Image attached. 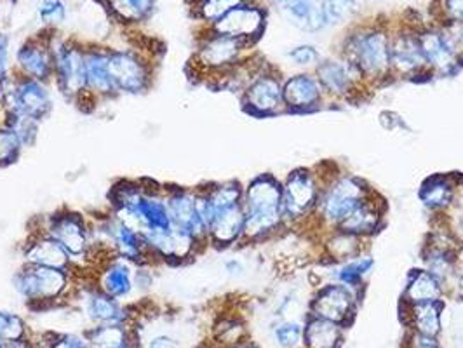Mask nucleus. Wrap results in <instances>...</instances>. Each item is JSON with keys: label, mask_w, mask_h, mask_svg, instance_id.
I'll list each match as a JSON object with an SVG mask.
<instances>
[{"label": "nucleus", "mask_w": 463, "mask_h": 348, "mask_svg": "<svg viewBox=\"0 0 463 348\" xmlns=\"http://www.w3.org/2000/svg\"><path fill=\"white\" fill-rule=\"evenodd\" d=\"M442 302L408 303L410 324L418 334L438 338L440 333Z\"/></svg>", "instance_id": "72a5a7b5"}, {"label": "nucleus", "mask_w": 463, "mask_h": 348, "mask_svg": "<svg viewBox=\"0 0 463 348\" xmlns=\"http://www.w3.org/2000/svg\"><path fill=\"white\" fill-rule=\"evenodd\" d=\"M24 148L18 136L4 124H0V169H7L18 163Z\"/></svg>", "instance_id": "58836bf2"}, {"label": "nucleus", "mask_w": 463, "mask_h": 348, "mask_svg": "<svg viewBox=\"0 0 463 348\" xmlns=\"http://www.w3.org/2000/svg\"><path fill=\"white\" fill-rule=\"evenodd\" d=\"M420 51L423 54L425 65L432 75H453L462 69L455 56L444 44L440 37L439 28L436 24H421L418 30Z\"/></svg>", "instance_id": "393cba45"}, {"label": "nucleus", "mask_w": 463, "mask_h": 348, "mask_svg": "<svg viewBox=\"0 0 463 348\" xmlns=\"http://www.w3.org/2000/svg\"><path fill=\"white\" fill-rule=\"evenodd\" d=\"M37 20L44 30H54L67 22V4L65 0H41L37 5Z\"/></svg>", "instance_id": "ea45409f"}, {"label": "nucleus", "mask_w": 463, "mask_h": 348, "mask_svg": "<svg viewBox=\"0 0 463 348\" xmlns=\"http://www.w3.org/2000/svg\"><path fill=\"white\" fill-rule=\"evenodd\" d=\"M2 124L7 126L18 136L24 150L33 148L37 145L41 136V126H43V122H39L37 118L18 114V112H5Z\"/></svg>", "instance_id": "c9c22d12"}, {"label": "nucleus", "mask_w": 463, "mask_h": 348, "mask_svg": "<svg viewBox=\"0 0 463 348\" xmlns=\"http://www.w3.org/2000/svg\"><path fill=\"white\" fill-rule=\"evenodd\" d=\"M16 77L14 73V56L11 51V37L0 30V88H7L13 79Z\"/></svg>", "instance_id": "a18cd8bd"}, {"label": "nucleus", "mask_w": 463, "mask_h": 348, "mask_svg": "<svg viewBox=\"0 0 463 348\" xmlns=\"http://www.w3.org/2000/svg\"><path fill=\"white\" fill-rule=\"evenodd\" d=\"M244 208V232L241 246L263 242L286 225L282 209V182L272 174H258L242 193Z\"/></svg>", "instance_id": "7ed1b4c3"}, {"label": "nucleus", "mask_w": 463, "mask_h": 348, "mask_svg": "<svg viewBox=\"0 0 463 348\" xmlns=\"http://www.w3.org/2000/svg\"><path fill=\"white\" fill-rule=\"evenodd\" d=\"M197 348H213V347H211V345H201V347H197Z\"/></svg>", "instance_id": "bf43d9fd"}, {"label": "nucleus", "mask_w": 463, "mask_h": 348, "mask_svg": "<svg viewBox=\"0 0 463 348\" xmlns=\"http://www.w3.org/2000/svg\"><path fill=\"white\" fill-rule=\"evenodd\" d=\"M244 0H194L190 9L194 11V18L206 24L211 28L213 24H218L229 11L235 5L242 4Z\"/></svg>", "instance_id": "4c0bfd02"}, {"label": "nucleus", "mask_w": 463, "mask_h": 348, "mask_svg": "<svg viewBox=\"0 0 463 348\" xmlns=\"http://www.w3.org/2000/svg\"><path fill=\"white\" fill-rule=\"evenodd\" d=\"M231 348H258L256 347L253 342H248V340H244V342H241V343H237V345H233Z\"/></svg>", "instance_id": "4d7b16f0"}, {"label": "nucleus", "mask_w": 463, "mask_h": 348, "mask_svg": "<svg viewBox=\"0 0 463 348\" xmlns=\"http://www.w3.org/2000/svg\"><path fill=\"white\" fill-rule=\"evenodd\" d=\"M2 348H35L33 343L30 342V338H24V340H16V342H9V343H4Z\"/></svg>", "instance_id": "5fc2aeb1"}, {"label": "nucleus", "mask_w": 463, "mask_h": 348, "mask_svg": "<svg viewBox=\"0 0 463 348\" xmlns=\"http://www.w3.org/2000/svg\"><path fill=\"white\" fill-rule=\"evenodd\" d=\"M225 270L231 274V276H237L242 272V265L237 261V259H231L225 263Z\"/></svg>", "instance_id": "6e6d98bb"}, {"label": "nucleus", "mask_w": 463, "mask_h": 348, "mask_svg": "<svg viewBox=\"0 0 463 348\" xmlns=\"http://www.w3.org/2000/svg\"><path fill=\"white\" fill-rule=\"evenodd\" d=\"M44 345L46 348H91L86 333H51L47 334Z\"/></svg>", "instance_id": "49530a36"}, {"label": "nucleus", "mask_w": 463, "mask_h": 348, "mask_svg": "<svg viewBox=\"0 0 463 348\" xmlns=\"http://www.w3.org/2000/svg\"><path fill=\"white\" fill-rule=\"evenodd\" d=\"M321 182V180H319ZM370 186L355 176L333 174L329 180L321 182V193L314 216L329 230H336L348 214L371 195Z\"/></svg>", "instance_id": "1a4fd4ad"}, {"label": "nucleus", "mask_w": 463, "mask_h": 348, "mask_svg": "<svg viewBox=\"0 0 463 348\" xmlns=\"http://www.w3.org/2000/svg\"><path fill=\"white\" fill-rule=\"evenodd\" d=\"M71 300L80 302L82 314L93 325L129 324L133 317L128 305L109 296L88 278L77 277V287Z\"/></svg>", "instance_id": "2eb2a0df"}, {"label": "nucleus", "mask_w": 463, "mask_h": 348, "mask_svg": "<svg viewBox=\"0 0 463 348\" xmlns=\"http://www.w3.org/2000/svg\"><path fill=\"white\" fill-rule=\"evenodd\" d=\"M145 240L157 267H184L208 249V246L197 240L192 233L175 225L163 232L145 235Z\"/></svg>", "instance_id": "ddd939ff"}, {"label": "nucleus", "mask_w": 463, "mask_h": 348, "mask_svg": "<svg viewBox=\"0 0 463 348\" xmlns=\"http://www.w3.org/2000/svg\"><path fill=\"white\" fill-rule=\"evenodd\" d=\"M2 118H4V93L0 88V124H2Z\"/></svg>", "instance_id": "13d9d810"}, {"label": "nucleus", "mask_w": 463, "mask_h": 348, "mask_svg": "<svg viewBox=\"0 0 463 348\" xmlns=\"http://www.w3.org/2000/svg\"><path fill=\"white\" fill-rule=\"evenodd\" d=\"M267 28V11L251 2H242L229 11L218 24H213L211 30L237 39L250 47H255Z\"/></svg>", "instance_id": "f3484780"}, {"label": "nucleus", "mask_w": 463, "mask_h": 348, "mask_svg": "<svg viewBox=\"0 0 463 348\" xmlns=\"http://www.w3.org/2000/svg\"><path fill=\"white\" fill-rule=\"evenodd\" d=\"M282 96L286 112L289 114H301V112H314L323 105L325 91L316 79V75L298 73L284 80L282 84Z\"/></svg>", "instance_id": "b1692460"}, {"label": "nucleus", "mask_w": 463, "mask_h": 348, "mask_svg": "<svg viewBox=\"0 0 463 348\" xmlns=\"http://www.w3.org/2000/svg\"><path fill=\"white\" fill-rule=\"evenodd\" d=\"M20 256H22V263L26 265L60 268V270L79 274L69 253L37 225L26 232V237L20 246Z\"/></svg>", "instance_id": "412c9836"}, {"label": "nucleus", "mask_w": 463, "mask_h": 348, "mask_svg": "<svg viewBox=\"0 0 463 348\" xmlns=\"http://www.w3.org/2000/svg\"><path fill=\"white\" fill-rule=\"evenodd\" d=\"M326 24H344L357 11L355 0H323Z\"/></svg>", "instance_id": "c03bdc74"}, {"label": "nucleus", "mask_w": 463, "mask_h": 348, "mask_svg": "<svg viewBox=\"0 0 463 348\" xmlns=\"http://www.w3.org/2000/svg\"><path fill=\"white\" fill-rule=\"evenodd\" d=\"M282 84L284 80L280 79L278 70L265 63L263 69L256 73L253 80L239 96L241 108L248 116L256 118L280 116L282 112H286Z\"/></svg>", "instance_id": "9b49d317"}, {"label": "nucleus", "mask_w": 463, "mask_h": 348, "mask_svg": "<svg viewBox=\"0 0 463 348\" xmlns=\"http://www.w3.org/2000/svg\"><path fill=\"white\" fill-rule=\"evenodd\" d=\"M214 340L222 348H231L244 342V324L237 319H223L214 327Z\"/></svg>", "instance_id": "79ce46f5"}, {"label": "nucleus", "mask_w": 463, "mask_h": 348, "mask_svg": "<svg viewBox=\"0 0 463 348\" xmlns=\"http://www.w3.org/2000/svg\"><path fill=\"white\" fill-rule=\"evenodd\" d=\"M289 60L295 65L300 67H316L321 61V56L317 52V49L314 46H298L289 51Z\"/></svg>", "instance_id": "8fccbe9b"}, {"label": "nucleus", "mask_w": 463, "mask_h": 348, "mask_svg": "<svg viewBox=\"0 0 463 348\" xmlns=\"http://www.w3.org/2000/svg\"><path fill=\"white\" fill-rule=\"evenodd\" d=\"M135 274L137 265L118 256H109L94 265L88 274L80 276V278L91 280L98 289L118 302H124L137 291Z\"/></svg>", "instance_id": "a211bd4d"}, {"label": "nucleus", "mask_w": 463, "mask_h": 348, "mask_svg": "<svg viewBox=\"0 0 463 348\" xmlns=\"http://www.w3.org/2000/svg\"><path fill=\"white\" fill-rule=\"evenodd\" d=\"M316 79L319 80L325 96L331 98H352L361 91L364 84L359 71L354 69L342 56L327 58L316 65Z\"/></svg>", "instance_id": "5701e85b"}, {"label": "nucleus", "mask_w": 463, "mask_h": 348, "mask_svg": "<svg viewBox=\"0 0 463 348\" xmlns=\"http://www.w3.org/2000/svg\"><path fill=\"white\" fill-rule=\"evenodd\" d=\"M439 28L440 37L449 52L455 56L458 65L463 67V24L446 22L436 24Z\"/></svg>", "instance_id": "37998d69"}, {"label": "nucleus", "mask_w": 463, "mask_h": 348, "mask_svg": "<svg viewBox=\"0 0 463 348\" xmlns=\"http://www.w3.org/2000/svg\"><path fill=\"white\" fill-rule=\"evenodd\" d=\"M91 348H133L135 334L129 324L93 325L86 331Z\"/></svg>", "instance_id": "473e14b6"}, {"label": "nucleus", "mask_w": 463, "mask_h": 348, "mask_svg": "<svg viewBox=\"0 0 463 348\" xmlns=\"http://www.w3.org/2000/svg\"><path fill=\"white\" fill-rule=\"evenodd\" d=\"M118 94L109 71L107 46L86 44V114L116 101Z\"/></svg>", "instance_id": "6ab92c4d"}, {"label": "nucleus", "mask_w": 463, "mask_h": 348, "mask_svg": "<svg viewBox=\"0 0 463 348\" xmlns=\"http://www.w3.org/2000/svg\"><path fill=\"white\" fill-rule=\"evenodd\" d=\"M391 22H364L348 32L342 58L359 71L364 84H383L392 80L391 71Z\"/></svg>", "instance_id": "f03ea898"}, {"label": "nucleus", "mask_w": 463, "mask_h": 348, "mask_svg": "<svg viewBox=\"0 0 463 348\" xmlns=\"http://www.w3.org/2000/svg\"><path fill=\"white\" fill-rule=\"evenodd\" d=\"M37 227L51 235L69 253L77 276L88 274L99 261L94 246L91 216L71 208H60L35 220Z\"/></svg>", "instance_id": "20e7f679"}, {"label": "nucleus", "mask_w": 463, "mask_h": 348, "mask_svg": "<svg viewBox=\"0 0 463 348\" xmlns=\"http://www.w3.org/2000/svg\"><path fill=\"white\" fill-rule=\"evenodd\" d=\"M458 190V182L453 174H434L427 178L420 186V201L425 208L434 212H442L455 202Z\"/></svg>", "instance_id": "cd10ccee"}, {"label": "nucleus", "mask_w": 463, "mask_h": 348, "mask_svg": "<svg viewBox=\"0 0 463 348\" xmlns=\"http://www.w3.org/2000/svg\"><path fill=\"white\" fill-rule=\"evenodd\" d=\"M109 71L120 96H145L156 82V63L152 52L138 47H107Z\"/></svg>", "instance_id": "6e6552de"}, {"label": "nucleus", "mask_w": 463, "mask_h": 348, "mask_svg": "<svg viewBox=\"0 0 463 348\" xmlns=\"http://www.w3.org/2000/svg\"><path fill=\"white\" fill-rule=\"evenodd\" d=\"M101 4L117 24L124 26L145 24L156 7V0H101Z\"/></svg>", "instance_id": "c756f323"}, {"label": "nucleus", "mask_w": 463, "mask_h": 348, "mask_svg": "<svg viewBox=\"0 0 463 348\" xmlns=\"http://www.w3.org/2000/svg\"><path fill=\"white\" fill-rule=\"evenodd\" d=\"M244 208L242 204L220 209L213 214L208 227L209 248L214 249H231L241 246L244 232Z\"/></svg>", "instance_id": "a878e982"}, {"label": "nucleus", "mask_w": 463, "mask_h": 348, "mask_svg": "<svg viewBox=\"0 0 463 348\" xmlns=\"http://www.w3.org/2000/svg\"><path fill=\"white\" fill-rule=\"evenodd\" d=\"M52 89H54L52 84L16 75L13 82L2 89L4 114L18 112V114L33 117L39 122H44L54 112Z\"/></svg>", "instance_id": "9d476101"}, {"label": "nucleus", "mask_w": 463, "mask_h": 348, "mask_svg": "<svg viewBox=\"0 0 463 348\" xmlns=\"http://www.w3.org/2000/svg\"><path fill=\"white\" fill-rule=\"evenodd\" d=\"M383 214H385V202L378 197V193L371 192L370 197H366L357 208L354 209L348 214L347 220L336 230L366 239L380 230Z\"/></svg>", "instance_id": "bb28decb"}, {"label": "nucleus", "mask_w": 463, "mask_h": 348, "mask_svg": "<svg viewBox=\"0 0 463 348\" xmlns=\"http://www.w3.org/2000/svg\"><path fill=\"white\" fill-rule=\"evenodd\" d=\"M244 2H251V0H244Z\"/></svg>", "instance_id": "680f3d73"}, {"label": "nucleus", "mask_w": 463, "mask_h": 348, "mask_svg": "<svg viewBox=\"0 0 463 348\" xmlns=\"http://www.w3.org/2000/svg\"><path fill=\"white\" fill-rule=\"evenodd\" d=\"M28 338V325L24 319L9 310L0 308V342L9 343Z\"/></svg>", "instance_id": "a19ab883"}, {"label": "nucleus", "mask_w": 463, "mask_h": 348, "mask_svg": "<svg viewBox=\"0 0 463 348\" xmlns=\"http://www.w3.org/2000/svg\"><path fill=\"white\" fill-rule=\"evenodd\" d=\"M274 338L280 348H297L303 340V327L297 323H282L274 329Z\"/></svg>", "instance_id": "de8ad7c7"}, {"label": "nucleus", "mask_w": 463, "mask_h": 348, "mask_svg": "<svg viewBox=\"0 0 463 348\" xmlns=\"http://www.w3.org/2000/svg\"><path fill=\"white\" fill-rule=\"evenodd\" d=\"M278 4L293 24L307 32H317L326 26L323 5L317 0H278Z\"/></svg>", "instance_id": "c85d7f7f"}, {"label": "nucleus", "mask_w": 463, "mask_h": 348, "mask_svg": "<svg viewBox=\"0 0 463 348\" xmlns=\"http://www.w3.org/2000/svg\"><path fill=\"white\" fill-rule=\"evenodd\" d=\"M52 88L65 101L86 112V44L75 39H52Z\"/></svg>", "instance_id": "0eeeda50"}, {"label": "nucleus", "mask_w": 463, "mask_h": 348, "mask_svg": "<svg viewBox=\"0 0 463 348\" xmlns=\"http://www.w3.org/2000/svg\"><path fill=\"white\" fill-rule=\"evenodd\" d=\"M444 286L429 270H413L404 293V303L442 302Z\"/></svg>", "instance_id": "2f4dec72"}, {"label": "nucleus", "mask_w": 463, "mask_h": 348, "mask_svg": "<svg viewBox=\"0 0 463 348\" xmlns=\"http://www.w3.org/2000/svg\"><path fill=\"white\" fill-rule=\"evenodd\" d=\"M364 237H357L352 233L333 230L326 239L325 253L333 263H344L363 253Z\"/></svg>", "instance_id": "f704fd0d"}, {"label": "nucleus", "mask_w": 463, "mask_h": 348, "mask_svg": "<svg viewBox=\"0 0 463 348\" xmlns=\"http://www.w3.org/2000/svg\"><path fill=\"white\" fill-rule=\"evenodd\" d=\"M357 298V289L340 282H333L317 291L310 303V312L314 317L345 325L350 323L355 312Z\"/></svg>", "instance_id": "4be33fe9"}, {"label": "nucleus", "mask_w": 463, "mask_h": 348, "mask_svg": "<svg viewBox=\"0 0 463 348\" xmlns=\"http://www.w3.org/2000/svg\"><path fill=\"white\" fill-rule=\"evenodd\" d=\"M446 286H449L451 293L463 302V267L457 265V270L453 272L449 280L444 284V291H446Z\"/></svg>", "instance_id": "3c124183"}, {"label": "nucleus", "mask_w": 463, "mask_h": 348, "mask_svg": "<svg viewBox=\"0 0 463 348\" xmlns=\"http://www.w3.org/2000/svg\"><path fill=\"white\" fill-rule=\"evenodd\" d=\"M107 209L143 237L173 225L165 204V183L148 178L116 182L109 192Z\"/></svg>", "instance_id": "f257e3e1"}, {"label": "nucleus", "mask_w": 463, "mask_h": 348, "mask_svg": "<svg viewBox=\"0 0 463 348\" xmlns=\"http://www.w3.org/2000/svg\"><path fill=\"white\" fill-rule=\"evenodd\" d=\"M438 348H440V347H438Z\"/></svg>", "instance_id": "e2e57ef3"}, {"label": "nucleus", "mask_w": 463, "mask_h": 348, "mask_svg": "<svg viewBox=\"0 0 463 348\" xmlns=\"http://www.w3.org/2000/svg\"><path fill=\"white\" fill-rule=\"evenodd\" d=\"M251 49L255 47L206 28V35L199 37L197 47L186 65L188 79L197 84L211 86L216 79L237 67Z\"/></svg>", "instance_id": "423d86ee"}, {"label": "nucleus", "mask_w": 463, "mask_h": 348, "mask_svg": "<svg viewBox=\"0 0 463 348\" xmlns=\"http://www.w3.org/2000/svg\"><path fill=\"white\" fill-rule=\"evenodd\" d=\"M449 232L453 235V239L457 240V244L463 248V212L457 216L453 225H449Z\"/></svg>", "instance_id": "603ef678"}, {"label": "nucleus", "mask_w": 463, "mask_h": 348, "mask_svg": "<svg viewBox=\"0 0 463 348\" xmlns=\"http://www.w3.org/2000/svg\"><path fill=\"white\" fill-rule=\"evenodd\" d=\"M321 193L319 176L312 169L300 167L282 182V209L286 225L314 216Z\"/></svg>", "instance_id": "f8f14e48"}, {"label": "nucleus", "mask_w": 463, "mask_h": 348, "mask_svg": "<svg viewBox=\"0 0 463 348\" xmlns=\"http://www.w3.org/2000/svg\"><path fill=\"white\" fill-rule=\"evenodd\" d=\"M165 204L171 216V223L192 233L197 240L209 248L208 230L197 202V188L165 183Z\"/></svg>", "instance_id": "aec40b11"}, {"label": "nucleus", "mask_w": 463, "mask_h": 348, "mask_svg": "<svg viewBox=\"0 0 463 348\" xmlns=\"http://www.w3.org/2000/svg\"><path fill=\"white\" fill-rule=\"evenodd\" d=\"M413 22H404V24L395 26L392 24L391 30V71L392 79L394 77H404V79H413V77H421L423 73H432L427 69L423 54L420 51V42H418V30L421 26Z\"/></svg>", "instance_id": "4468645a"}, {"label": "nucleus", "mask_w": 463, "mask_h": 348, "mask_svg": "<svg viewBox=\"0 0 463 348\" xmlns=\"http://www.w3.org/2000/svg\"><path fill=\"white\" fill-rule=\"evenodd\" d=\"M4 347V343H2V342H0V348Z\"/></svg>", "instance_id": "052dcab7"}, {"label": "nucleus", "mask_w": 463, "mask_h": 348, "mask_svg": "<svg viewBox=\"0 0 463 348\" xmlns=\"http://www.w3.org/2000/svg\"><path fill=\"white\" fill-rule=\"evenodd\" d=\"M344 325L321 317H310L303 327V342L307 348H338L342 343Z\"/></svg>", "instance_id": "7c9ffc66"}, {"label": "nucleus", "mask_w": 463, "mask_h": 348, "mask_svg": "<svg viewBox=\"0 0 463 348\" xmlns=\"http://www.w3.org/2000/svg\"><path fill=\"white\" fill-rule=\"evenodd\" d=\"M458 22L463 24V0H436V22Z\"/></svg>", "instance_id": "09e8293b"}, {"label": "nucleus", "mask_w": 463, "mask_h": 348, "mask_svg": "<svg viewBox=\"0 0 463 348\" xmlns=\"http://www.w3.org/2000/svg\"><path fill=\"white\" fill-rule=\"evenodd\" d=\"M54 30H41L35 35H30L14 52V73L20 77H28L52 84V39Z\"/></svg>", "instance_id": "dca6fc26"}, {"label": "nucleus", "mask_w": 463, "mask_h": 348, "mask_svg": "<svg viewBox=\"0 0 463 348\" xmlns=\"http://www.w3.org/2000/svg\"><path fill=\"white\" fill-rule=\"evenodd\" d=\"M373 268V258L371 256H357L344 263H338V268L333 272L335 282L345 284L354 289H359L363 286V280L370 274Z\"/></svg>", "instance_id": "e433bc0d"}, {"label": "nucleus", "mask_w": 463, "mask_h": 348, "mask_svg": "<svg viewBox=\"0 0 463 348\" xmlns=\"http://www.w3.org/2000/svg\"><path fill=\"white\" fill-rule=\"evenodd\" d=\"M148 348H176V342L169 336H156L154 340H150Z\"/></svg>", "instance_id": "864d4df0"}, {"label": "nucleus", "mask_w": 463, "mask_h": 348, "mask_svg": "<svg viewBox=\"0 0 463 348\" xmlns=\"http://www.w3.org/2000/svg\"><path fill=\"white\" fill-rule=\"evenodd\" d=\"M13 289L32 310H44L58 303L71 302L77 274L22 263L11 278Z\"/></svg>", "instance_id": "39448f33"}]
</instances>
